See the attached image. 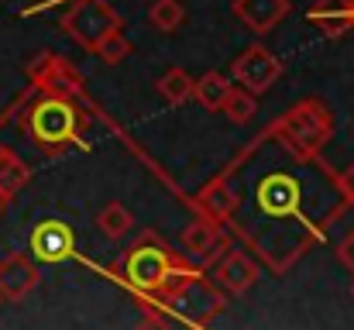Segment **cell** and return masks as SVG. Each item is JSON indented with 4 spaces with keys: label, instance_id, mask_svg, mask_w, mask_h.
Instances as JSON below:
<instances>
[{
    "label": "cell",
    "instance_id": "cell-1",
    "mask_svg": "<svg viewBox=\"0 0 354 330\" xmlns=\"http://www.w3.org/2000/svg\"><path fill=\"white\" fill-rule=\"evenodd\" d=\"M196 262H189L186 255L172 251L155 230H145L124 255V279L131 289H138L148 300H162L169 293V286Z\"/></svg>",
    "mask_w": 354,
    "mask_h": 330
},
{
    "label": "cell",
    "instance_id": "cell-2",
    "mask_svg": "<svg viewBox=\"0 0 354 330\" xmlns=\"http://www.w3.org/2000/svg\"><path fill=\"white\" fill-rule=\"evenodd\" d=\"M272 138H279V145L303 165H324L320 162V148L327 145V138L334 134V117L324 107V100L306 97L299 104L286 110L282 117L272 120L268 127Z\"/></svg>",
    "mask_w": 354,
    "mask_h": 330
},
{
    "label": "cell",
    "instance_id": "cell-3",
    "mask_svg": "<svg viewBox=\"0 0 354 330\" xmlns=\"http://www.w3.org/2000/svg\"><path fill=\"white\" fill-rule=\"evenodd\" d=\"M21 127L31 134V141H35V148H38L41 155L55 158V155H66L69 148L80 145L83 113L76 107V100L41 93L31 107L24 110Z\"/></svg>",
    "mask_w": 354,
    "mask_h": 330
},
{
    "label": "cell",
    "instance_id": "cell-4",
    "mask_svg": "<svg viewBox=\"0 0 354 330\" xmlns=\"http://www.w3.org/2000/svg\"><path fill=\"white\" fill-rule=\"evenodd\" d=\"M224 296H227V293H224L214 279H207L200 265H189V268L169 286V293H165L162 300H151V306H155V310H165V313H176L183 324L207 327V324L227 306Z\"/></svg>",
    "mask_w": 354,
    "mask_h": 330
},
{
    "label": "cell",
    "instance_id": "cell-5",
    "mask_svg": "<svg viewBox=\"0 0 354 330\" xmlns=\"http://www.w3.org/2000/svg\"><path fill=\"white\" fill-rule=\"evenodd\" d=\"M62 31L86 52L97 48L100 38H107L111 31H120L124 28V17L107 3V0H73L69 10L59 17Z\"/></svg>",
    "mask_w": 354,
    "mask_h": 330
},
{
    "label": "cell",
    "instance_id": "cell-6",
    "mask_svg": "<svg viewBox=\"0 0 354 330\" xmlns=\"http://www.w3.org/2000/svg\"><path fill=\"white\" fill-rule=\"evenodd\" d=\"M31 86L38 93H52V97H66V100H76L83 104L86 100V80L80 76L76 66H69L62 55L55 52H38L28 66H24Z\"/></svg>",
    "mask_w": 354,
    "mask_h": 330
},
{
    "label": "cell",
    "instance_id": "cell-7",
    "mask_svg": "<svg viewBox=\"0 0 354 330\" xmlns=\"http://www.w3.org/2000/svg\"><path fill=\"white\" fill-rule=\"evenodd\" d=\"M254 207L265 220H303V183L292 172H268L254 186Z\"/></svg>",
    "mask_w": 354,
    "mask_h": 330
},
{
    "label": "cell",
    "instance_id": "cell-8",
    "mask_svg": "<svg viewBox=\"0 0 354 330\" xmlns=\"http://www.w3.org/2000/svg\"><path fill=\"white\" fill-rule=\"evenodd\" d=\"M279 76H282V59H279L272 48H265V45L244 48L234 62H231V80H234L237 86L258 93V97L268 93V90L279 83Z\"/></svg>",
    "mask_w": 354,
    "mask_h": 330
},
{
    "label": "cell",
    "instance_id": "cell-9",
    "mask_svg": "<svg viewBox=\"0 0 354 330\" xmlns=\"http://www.w3.org/2000/svg\"><path fill=\"white\" fill-rule=\"evenodd\" d=\"M179 244H183L186 258L196 262L200 268H210V265L231 248L224 227L214 223V220H207V217H196L193 223H186V230L179 234Z\"/></svg>",
    "mask_w": 354,
    "mask_h": 330
},
{
    "label": "cell",
    "instance_id": "cell-10",
    "mask_svg": "<svg viewBox=\"0 0 354 330\" xmlns=\"http://www.w3.org/2000/svg\"><path fill=\"white\" fill-rule=\"evenodd\" d=\"M73 255H76V234L66 220L48 217L31 230V258H38L45 265H59Z\"/></svg>",
    "mask_w": 354,
    "mask_h": 330
},
{
    "label": "cell",
    "instance_id": "cell-11",
    "mask_svg": "<svg viewBox=\"0 0 354 330\" xmlns=\"http://www.w3.org/2000/svg\"><path fill=\"white\" fill-rule=\"evenodd\" d=\"M38 282H41L38 258H28V255L0 258V300L21 303V300H28L38 289Z\"/></svg>",
    "mask_w": 354,
    "mask_h": 330
},
{
    "label": "cell",
    "instance_id": "cell-12",
    "mask_svg": "<svg viewBox=\"0 0 354 330\" xmlns=\"http://www.w3.org/2000/svg\"><path fill=\"white\" fill-rule=\"evenodd\" d=\"M227 296H244L254 282H258V265L251 255L227 248V255H221L214 262V275H210Z\"/></svg>",
    "mask_w": 354,
    "mask_h": 330
},
{
    "label": "cell",
    "instance_id": "cell-13",
    "mask_svg": "<svg viewBox=\"0 0 354 330\" xmlns=\"http://www.w3.org/2000/svg\"><path fill=\"white\" fill-rule=\"evenodd\" d=\"M234 17L254 35H272L292 10L289 0H234L231 3Z\"/></svg>",
    "mask_w": 354,
    "mask_h": 330
},
{
    "label": "cell",
    "instance_id": "cell-14",
    "mask_svg": "<svg viewBox=\"0 0 354 330\" xmlns=\"http://www.w3.org/2000/svg\"><path fill=\"white\" fill-rule=\"evenodd\" d=\"M193 207H196V214L207 220H214V223H231L237 210V193L234 186H231V179L227 176H217V179H210L200 193H196V200H193Z\"/></svg>",
    "mask_w": 354,
    "mask_h": 330
},
{
    "label": "cell",
    "instance_id": "cell-15",
    "mask_svg": "<svg viewBox=\"0 0 354 330\" xmlns=\"http://www.w3.org/2000/svg\"><path fill=\"white\" fill-rule=\"evenodd\" d=\"M310 24H317L327 38H337L351 28V0H313L306 10Z\"/></svg>",
    "mask_w": 354,
    "mask_h": 330
},
{
    "label": "cell",
    "instance_id": "cell-16",
    "mask_svg": "<svg viewBox=\"0 0 354 330\" xmlns=\"http://www.w3.org/2000/svg\"><path fill=\"white\" fill-rule=\"evenodd\" d=\"M155 90H158V97H162L169 107H183V104H189V100L196 97V80H193L186 69L172 66L165 76H158Z\"/></svg>",
    "mask_w": 354,
    "mask_h": 330
},
{
    "label": "cell",
    "instance_id": "cell-17",
    "mask_svg": "<svg viewBox=\"0 0 354 330\" xmlns=\"http://www.w3.org/2000/svg\"><path fill=\"white\" fill-rule=\"evenodd\" d=\"M231 90H234V83L224 73L210 69V73H203L196 80V104L203 110H210V113H221L224 104H227V97H231Z\"/></svg>",
    "mask_w": 354,
    "mask_h": 330
},
{
    "label": "cell",
    "instance_id": "cell-18",
    "mask_svg": "<svg viewBox=\"0 0 354 330\" xmlns=\"http://www.w3.org/2000/svg\"><path fill=\"white\" fill-rule=\"evenodd\" d=\"M148 21L158 35H176L186 24V7L183 0H155L148 10Z\"/></svg>",
    "mask_w": 354,
    "mask_h": 330
},
{
    "label": "cell",
    "instance_id": "cell-19",
    "mask_svg": "<svg viewBox=\"0 0 354 330\" xmlns=\"http://www.w3.org/2000/svg\"><path fill=\"white\" fill-rule=\"evenodd\" d=\"M131 227H134V217H131V210H127L120 200H111V203L97 214V230H100L104 237H111V241H120Z\"/></svg>",
    "mask_w": 354,
    "mask_h": 330
},
{
    "label": "cell",
    "instance_id": "cell-20",
    "mask_svg": "<svg viewBox=\"0 0 354 330\" xmlns=\"http://www.w3.org/2000/svg\"><path fill=\"white\" fill-rule=\"evenodd\" d=\"M221 113H224L231 124H251L254 113H258V93H251V90H244V86H234Z\"/></svg>",
    "mask_w": 354,
    "mask_h": 330
},
{
    "label": "cell",
    "instance_id": "cell-21",
    "mask_svg": "<svg viewBox=\"0 0 354 330\" xmlns=\"http://www.w3.org/2000/svg\"><path fill=\"white\" fill-rule=\"evenodd\" d=\"M93 55H97L100 62H107V66H120V62L131 55V42H127L124 28H120V31H111L107 38H100L97 48H93Z\"/></svg>",
    "mask_w": 354,
    "mask_h": 330
},
{
    "label": "cell",
    "instance_id": "cell-22",
    "mask_svg": "<svg viewBox=\"0 0 354 330\" xmlns=\"http://www.w3.org/2000/svg\"><path fill=\"white\" fill-rule=\"evenodd\" d=\"M28 183H31V169H28V162H21L17 155H10V158L0 165V190H3L7 196H14V193H21Z\"/></svg>",
    "mask_w": 354,
    "mask_h": 330
},
{
    "label": "cell",
    "instance_id": "cell-23",
    "mask_svg": "<svg viewBox=\"0 0 354 330\" xmlns=\"http://www.w3.org/2000/svg\"><path fill=\"white\" fill-rule=\"evenodd\" d=\"M337 190H341V203L354 207V165H348L344 172H337Z\"/></svg>",
    "mask_w": 354,
    "mask_h": 330
},
{
    "label": "cell",
    "instance_id": "cell-24",
    "mask_svg": "<svg viewBox=\"0 0 354 330\" xmlns=\"http://www.w3.org/2000/svg\"><path fill=\"white\" fill-rule=\"evenodd\" d=\"M337 258H341V262H344V265H348V268L354 272V230L348 234V237H344V241H341V248H337Z\"/></svg>",
    "mask_w": 354,
    "mask_h": 330
},
{
    "label": "cell",
    "instance_id": "cell-25",
    "mask_svg": "<svg viewBox=\"0 0 354 330\" xmlns=\"http://www.w3.org/2000/svg\"><path fill=\"white\" fill-rule=\"evenodd\" d=\"M7 207H10V196H7V193H3V190H0V217H3V214H7Z\"/></svg>",
    "mask_w": 354,
    "mask_h": 330
},
{
    "label": "cell",
    "instance_id": "cell-26",
    "mask_svg": "<svg viewBox=\"0 0 354 330\" xmlns=\"http://www.w3.org/2000/svg\"><path fill=\"white\" fill-rule=\"evenodd\" d=\"M10 155H14V152H10V148H7V145H3V141H0V165H3V162H7V158H10Z\"/></svg>",
    "mask_w": 354,
    "mask_h": 330
},
{
    "label": "cell",
    "instance_id": "cell-27",
    "mask_svg": "<svg viewBox=\"0 0 354 330\" xmlns=\"http://www.w3.org/2000/svg\"><path fill=\"white\" fill-rule=\"evenodd\" d=\"M351 28H354V0H351Z\"/></svg>",
    "mask_w": 354,
    "mask_h": 330
}]
</instances>
